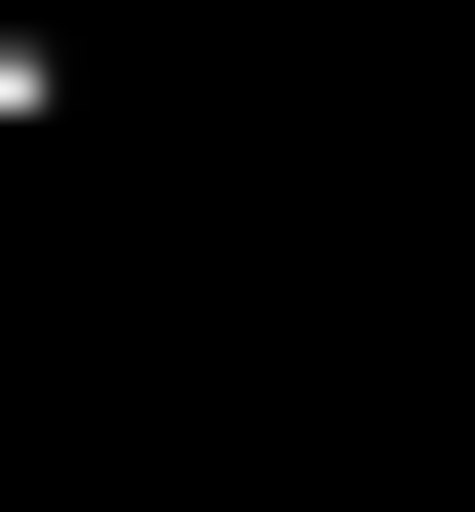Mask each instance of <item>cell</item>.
I'll return each mask as SVG.
<instances>
[{"instance_id": "cell-1", "label": "cell", "mask_w": 475, "mask_h": 512, "mask_svg": "<svg viewBox=\"0 0 475 512\" xmlns=\"http://www.w3.org/2000/svg\"><path fill=\"white\" fill-rule=\"evenodd\" d=\"M37 110H74V37H37V0H0V147H37Z\"/></svg>"}]
</instances>
